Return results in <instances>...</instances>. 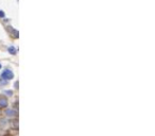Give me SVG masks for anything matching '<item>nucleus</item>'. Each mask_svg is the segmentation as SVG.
<instances>
[{"instance_id":"423d86ee","label":"nucleus","mask_w":155,"mask_h":136,"mask_svg":"<svg viewBox=\"0 0 155 136\" xmlns=\"http://www.w3.org/2000/svg\"><path fill=\"white\" fill-rule=\"evenodd\" d=\"M5 92H6V94H8L9 96H12V95H13V92H12V91H10V90H8V91H5Z\"/></svg>"},{"instance_id":"0eeeda50","label":"nucleus","mask_w":155,"mask_h":136,"mask_svg":"<svg viewBox=\"0 0 155 136\" xmlns=\"http://www.w3.org/2000/svg\"><path fill=\"white\" fill-rule=\"evenodd\" d=\"M0 68H1V65H0Z\"/></svg>"},{"instance_id":"6e6552de","label":"nucleus","mask_w":155,"mask_h":136,"mask_svg":"<svg viewBox=\"0 0 155 136\" xmlns=\"http://www.w3.org/2000/svg\"><path fill=\"white\" fill-rule=\"evenodd\" d=\"M0 113H1V112H0Z\"/></svg>"},{"instance_id":"f257e3e1","label":"nucleus","mask_w":155,"mask_h":136,"mask_svg":"<svg viewBox=\"0 0 155 136\" xmlns=\"http://www.w3.org/2000/svg\"><path fill=\"white\" fill-rule=\"evenodd\" d=\"M3 79H5V80H11V79H13V77H14V75H13V72L11 70H9V69H5L3 72H2V76H1Z\"/></svg>"},{"instance_id":"20e7f679","label":"nucleus","mask_w":155,"mask_h":136,"mask_svg":"<svg viewBox=\"0 0 155 136\" xmlns=\"http://www.w3.org/2000/svg\"><path fill=\"white\" fill-rule=\"evenodd\" d=\"M9 52L12 54H16V49L14 47H9Z\"/></svg>"},{"instance_id":"39448f33","label":"nucleus","mask_w":155,"mask_h":136,"mask_svg":"<svg viewBox=\"0 0 155 136\" xmlns=\"http://www.w3.org/2000/svg\"><path fill=\"white\" fill-rule=\"evenodd\" d=\"M5 16V14H4V12H2V11H0V17L1 18H3Z\"/></svg>"},{"instance_id":"f03ea898","label":"nucleus","mask_w":155,"mask_h":136,"mask_svg":"<svg viewBox=\"0 0 155 136\" xmlns=\"http://www.w3.org/2000/svg\"><path fill=\"white\" fill-rule=\"evenodd\" d=\"M8 106V100L4 97L0 96V109H4V107Z\"/></svg>"},{"instance_id":"7ed1b4c3","label":"nucleus","mask_w":155,"mask_h":136,"mask_svg":"<svg viewBox=\"0 0 155 136\" xmlns=\"http://www.w3.org/2000/svg\"><path fill=\"white\" fill-rule=\"evenodd\" d=\"M5 113H6V115H8V116H15L16 115V113L14 112L13 110H8Z\"/></svg>"}]
</instances>
